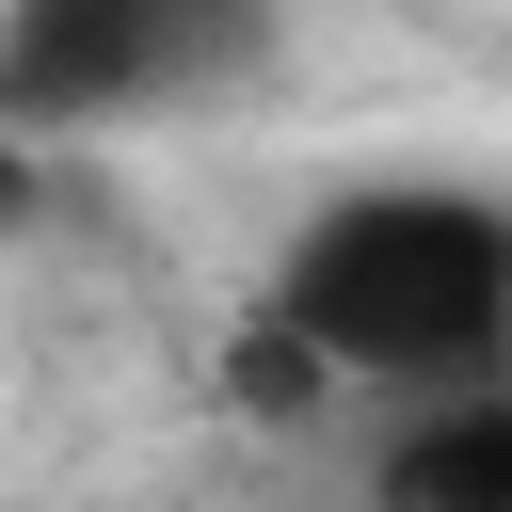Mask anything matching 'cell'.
<instances>
[{"instance_id":"3","label":"cell","mask_w":512,"mask_h":512,"mask_svg":"<svg viewBox=\"0 0 512 512\" xmlns=\"http://www.w3.org/2000/svg\"><path fill=\"white\" fill-rule=\"evenodd\" d=\"M368 512H512V384H416L368 448Z\"/></svg>"},{"instance_id":"2","label":"cell","mask_w":512,"mask_h":512,"mask_svg":"<svg viewBox=\"0 0 512 512\" xmlns=\"http://www.w3.org/2000/svg\"><path fill=\"white\" fill-rule=\"evenodd\" d=\"M272 0H0V128H112L240 80Z\"/></svg>"},{"instance_id":"1","label":"cell","mask_w":512,"mask_h":512,"mask_svg":"<svg viewBox=\"0 0 512 512\" xmlns=\"http://www.w3.org/2000/svg\"><path fill=\"white\" fill-rule=\"evenodd\" d=\"M272 320L336 384H480L512 352V208L448 176L336 192L272 272Z\"/></svg>"}]
</instances>
